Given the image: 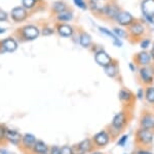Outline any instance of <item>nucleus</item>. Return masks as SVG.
Wrapping results in <instances>:
<instances>
[{
    "label": "nucleus",
    "instance_id": "6",
    "mask_svg": "<svg viewBox=\"0 0 154 154\" xmlns=\"http://www.w3.org/2000/svg\"><path fill=\"white\" fill-rule=\"evenodd\" d=\"M142 12L145 16L146 20L149 23H153L154 19V0H143L142 4Z\"/></svg>",
    "mask_w": 154,
    "mask_h": 154
},
{
    "label": "nucleus",
    "instance_id": "16",
    "mask_svg": "<svg viewBox=\"0 0 154 154\" xmlns=\"http://www.w3.org/2000/svg\"><path fill=\"white\" fill-rule=\"evenodd\" d=\"M22 138L23 136H21V133L17 130L6 129L5 131V140L14 145H20L22 143Z\"/></svg>",
    "mask_w": 154,
    "mask_h": 154
},
{
    "label": "nucleus",
    "instance_id": "11",
    "mask_svg": "<svg viewBox=\"0 0 154 154\" xmlns=\"http://www.w3.org/2000/svg\"><path fill=\"white\" fill-rule=\"evenodd\" d=\"M95 60L97 62V64H99L102 67H105L108 65L109 63H111L113 60L111 58V56L108 53H106L104 50H99L95 55Z\"/></svg>",
    "mask_w": 154,
    "mask_h": 154
},
{
    "label": "nucleus",
    "instance_id": "22",
    "mask_svg": "<svg viewBox=\"0 0 154 154\" xmlns=\"http://www.w3.org/2000/svg\"><path fill=\"white\" fill-rule=\"evenodd\" d=\"M67 9H68V5L64 1H62V0H57V1H54L53 3V5H51V11L56 15L60 14L62 11H65Z\"/></svg>",
    "mask_w": 154,
    "mask_h": 154
},
{
    "label": "nucleus",
    "instance_id": "13",
    "mask_svg": "<svg viewBox=\"0 0 154 154\" xmlns=\"http://www.w3.org/2000/svg\"><path fill=\"white\" fill-rule=\"evenodd\" d=\"M115 21L117 22L119 25H121V26L128 27V26H130L133 22H135V20H134V17L131 16V14H130L128 11H120Z\"/></svg>",
    "mask_w": 154,
    "mask_h": 154
},
{
    "label": "nucleus",
    "instance_id": "26",
    "mask_svg": "<svg viewBox=\"0 0 154 154\" xmlns=\"http://www.w3.org/2000/svg\"><path fill=\"white\" fill-rule=\"evenodd\" d=\"M118 97L121 101H123V103H131V101L133 100V93H131L130 90H128V89L123 88L119 91Z\"/></svg>",
    "mask_w": 154,
    "mask_h": 154
},
{
    "label": "nucleus",
    "instance_id": "18",
    "mask_svg": "<svg viewBox=\"0 0 154 154\" xmlns=\"http://www.w3.org/2000/svg\"><path fill=\"white\" fill-rule=\"evenodd\" d=\"M36 142H37L36 136L34 135H31V133H26L22 138V144H23V146L26 149H33Z\"/></svg>",
    "mask_w": 154,
    "mask_h": 154
},
{
    "label": "nucleus",
    "instance_id": "30",
    "mask_svg": "<svg viewBox=\"0 0 154 154\" xmlns=\"http://www.w3.org/2000/svg\"><path fill=\"white\" fill-rule=\"evenodd\" d=\"M113 33L115 34L117 37H125L128 36L126 35V32L123 30V29L121 28H118V27H115V28H113Z\"/></svg>",
    "mask_w": 154,
    "mask_h": 154
},
{
    "label": "nucleus",
    "instance_id": "32",
    "mask_svg": "<svg viewBox=\"0 0 154 154\" xmlns=\"http://www.w3.org/2000/svg\"><path fill=\"white\" fill-rule=\"evenodd\" d=\"M8 18H9L8 14H7L5 11H3L2 8H0V23L6 22L7 20H8Z\"/></svg>",
    "mask_w": 154,
    "mask_h": 154
},
{
    "label": "nucleus",
    "instance_id": "20",
    "mask_svg": "<svg viewBox=\"0 0 154 154\" xmlns=\"http://www.w3.org/2000/svg\"><path fill=\"white\" fill-rule=\"evenodd\" d=\"M56 19L57 21H59L60 23H68L73 19V12L69 9H67L65 11H62L60 14L56 15Z\"/></svg>",
    "mask_w": 154,
    "mask_h": 154
},
{
    "label": "nucleus",
    "instance_id": "12",
    "mask_svg": "<svg viewBox=\"0 0 154 154\" xmlns=\"http://www.w3.org/2000/svg\"><path fill=\"white\" fill-rule=\"evenodd\" d=\"M57 32L60 36L65 37V38H68V37H71L74 34V29L71 25H69L68 23H59L56 27Z\"/></svg>",
    "mask_w": 154,
    "mask_h": 154
},
{
    "label": "nucleus",
    "instance_id": "4",
    "mask_svg": "<svg viewBox=\"0 0 154 154\" xmlns=\"http://www.w3.org/2000/svg\"><path fill=\"white\" fill-rule=\"evenodd\" d=\"M28 11L24 8L23 6H16L11 9V14H9V18L16 23H22V22L26 21L28 19Z\"/></svg>",
    "mask_w": 154,
    "mask_h": 154
},
{
    "label": "nucleus",
    "instance_id": "3",
    "mask_svg": "<svg viewBox=\"0 0 154 154\" xmlns=\"http://www.w3.org/2000/svg\"><path fill=\"white\" fill-rule=\"evenodd\" d=\"M18 50V41L14 37H6L0 41V54L14 53Z\"/></svg>",
    "mask_w": 154,
    "mask_h": 154
},
{
    "label": "nucleus",
    "instance_id": "7",
    "mask_svg": "<svg viewBox=\"0 0 154 154\" xmlns=\"http://www.w3.org/2000/svg\"><path fill=\"white\" fill-rule=\"evenodd\" d=\"M110 133L108 130H101L100 133H96L93 138V143L98 147H105L110 142Z\"/></svg>",
    "mask_w": 154,
    "mask_h": 154
},
{
    "label": "nucleus",
    "instance_id": "9",
    "mask_svg": "<svg viewBox=\"0 0 154 154\" xmlns=\"http://www.w3.org/2000/svg\"><path fill=\"white\" fill-rule=\"evenodd\" d=\"M139 74H140V78L144 83L147 84H151L154 80V69L152 66L150 65H146V66H142L139 69Z\"/></svg>",
    "mask_w": 154,
    "mask_h": 154
},
{
    "label": "nucleus",
    "instance_id": "28",
    "mask_svg": "<svg viewBox=\"0 0 154 154\" xmlns=\"http://www.w3.org/2000/svg\"><path fill=\"white\" fill-rule=\"evenodd\" d=\"M37 2L35 0H22V6L26 8L27 11H31L36 6Z\"/></svg>",
    "mask_w": 154,
    "mask_h": 154
},
{
    "label": "nucleus",
    "instance_id": "38",
    "mask_svg": "<svg viewBox=\"0 0 154 154\" xmlns=\"http://www.w3.org/2000/svg\"><path fill=\"white\" fill-rule=\"evenodd\" d=\"M136 154H152V153H151L150 151H147V150H140V149H139V150L136 152Z\"/></svg>",
    "mask_w": 154,
    "mask_h": 154
},
{
    "label": "nucleus",
    "instance_id": "37",
    "mask_svg": "<svg viewBox=\"0 0 154 154\" xmlns=\"http://www.w3.org/2000/svg\"><path fill=\"white\" fill-rule=\"evenodd\" d=\"M5 131H6L5 127L3 125H0V142L5 139Z\"/></svg>",
    "mask_w": 154,
    "mask_h": 154
},
{
    "label": "nucleus",
    "instance_id": "36",
    "mask_svg": "<svg viewBox=\"0 0 154 154\" xmlns=\"http://www.w3.org/2000/svg\"><path fill=\"white\" fill-rule=\"evenodd\" d=\"M149 46H150V39H144L140 43V47L142 48L143 50H146L149 48Z\"/></svg>",
    "mask_w": 154,
    "mask_h": 154
},
{
    "label": "nucleus",
    "instance_id": "10",
    "mask_svg": "<svg viewBox=\"0 0 154 154\" xmlns=\"http://www.w3.org/2000/svg\"><path fill=\"white\" fill-rule=\"evenodd\" d=\"M119 12H120V9H119V7L115 3H107L103 7L102 15H105L108 19L115 21Z\"/></svg>",
    "mask_w": 154,
    "mask_h": 154
},
{
    "label": "nucleus",
    "instance_id": "17",
    "mask_svg": "<svg viewBox=\"0 0 154 154\" xmlns=\"http://www.w3.org/2000/svg\"><path fill=\"white\" fill-rule=\"evenodd\" d=\"M135 60L138 65L146 66L150 64L152 58H151V56H150V53H148V52H146V51H142V52H139L135 56Z\"/></svg>",
    "mask_w": 154,
    "mask_h": 154
},
{
    "label": "nucleus",
    "instance_id": "40",
    "mask_svg": "<svg viewBox=\"0 0 154 154\" xmlns=\"http://www.w3.org/2000/svg\"><path fill=\"white\" fill-rule=\"evenodd\" d=\"M138 98H143V90L142 89H140V90H139V92H138Z\"/></svg>",
    "mask_w": 154,
    "mask_h": 154
},
{
    "label": "nucleus",
    "instance_id": "42",
    "mask_svg": "<svg viewBox=\"0 0 154 154\" xmlns=\"http://www.w3.org/2000/svg\"><path fill=\"white\" fill-rule=\"evenodd\" d=\"M130 68H131V70H135V67H134V65H133V64H130Z\"/></svg>",
    "mask_w": 154,
    "mask_h": 154
},
{
    "label": "nucleus",
    "instance_id": "5",
    "mask_svg": "<svg viewBox=\"0 0 154 154\" xmlns=\"http://www.w3.org/2000/svg\"><path fill=\"white\" fill-rule=\"evenodd\" d=\"M93 141L89 139L81 141V142L77 143L72 147V153L73 154H86L91 150L93 148Z\"/></svg>",
    "mask_w": 154,
    "mask_h": 154
},
{
    "label": "nucleus",
    "instance_id": "34",
    "mask_svg": "<svg viewBox=\"0 0 154 154\" xmlns=\"http://www.w3.org/2000/svg\"><path fill=\"white\" fill-rule=\"evenodd\" d=\"M61 154H73L72 153V147H70V146H64V147H62Z\"/></svg>",
    "mask_w": 154,
    "mask_h": 154
},
{
    "label": "nucleus",
    "instance_id": "2",
    "mask_svg": "<svg viewBox=\"0 0 154 154\" xmlns=\"http://www.w3.org/2000/svg\"><path fill=\"white\" fill-rule=\"evenodd\" d=\"M154 140L153 130L146 129V128H139L136 133V141L141 146H150Z\"/></svg>",
    "mask_w": 154,
    "mask_h": 154
},
{
    "label": "nucleus",
    "instance_id": "14",
    "mask_svg": "<svg viewBox=\"0 0 154 154\" xmlns=\"http://www.w3.org/2000/svg\"><path fill=\"white\" fill-rule=\"evenodd\" d=\"M128 27H130V28H128L130 34L134 38H139V37L142 36L144 34V32H145V27H144V25L142 23H140V22H136V21L133 22Z\"/></svg>",
    "mask_w": 154,
    "mask_h": 154
},
{
    "label": "nucleus",
    "instance_id": "44",
    "mask_svg": "<svg viewBox=\"0 0 154 154\" xmlns=\"http://www.w3.org/2000/svg\"><path fill=\"white\" fill-rule=\"evenodd\" d=\"M93 154H101L100 152H95V153H93Z\"/></svg>",
    "mask_w": 154,
    "mask_h": 154
},
{
    "label": "nucleus",
    "instance_id": "21",
    "mask_svg": "<svg viewBox=\"0 0 154 154\" xmlns=\"http://www.w3.org/2000/svg\"><path fill=\"white\" fill-rule=\"evenodd\" d=\"M104 70H105V74L109 77V78H115L118 74L117 64H116L114 61H112L111 63H109L108 65L104 67Z\"/></svg>",
    "mask_w": 154,
    "mask_h": 154
},
{
    "label": "nucleus",
    "instance_id": "23",
    "mask_svg": "<svg viewBox=\"0 0 154 154\" xmlns=\"http://www.w3.org/2000/svg\"><path fill=\"white\" fill-rule=\"evenodd\" d=\"M91 43H93V38L86 32H81L80 36H79V44H80L81 47L83 48H89L91 46Z\"/></svg>",
    "mask_w": 154,
    "mask_h": 154
},
{
    "label": "nucleus",
    "instance_id": "43",
    "mask_svg": "<svg viewBox=\"0 0 154 154\" xmlns=\"http://www.w3.org/2000/svg\"><path fill=\"white\" fill-rule=\"evenodd\" d=\"M36 2H40V1H42V0H35Z\"/></svg>",
    "mask_w": 154,
    "mask_h": 154
},
{
    "label": "nucleus",
    "instance_id": "35",
    "mask_svg": "<svg viewBox=\"0 0 154 154\" xmlns=\"http://www.w3.org/2000/svg\"><path fill=\"white\" fill-rule=\"evenodd\" d=\"M49 154H61V148L59 146H53L49 149Z\"/></svg>",
    "mask_w": 154,
    "mask_h": 154
},
{
    "label": "nucleus",
    "instance_id": "19",
    "mask_svg": "<svg viewBox=\"0 0 154 154\" xmlns=\"http://www.w3.org/2000/svg\"><path fill=\"white\" fill-rule=\"evenodd\" d=\"M34 154H49V148L43 141H37L33 147Z\"/></svg>",
    "mask_w": 154,
    "mask_h": 154
},
{
    "label": "nucleus",
    "instance_id": "39",
    "mask_svg": "<svg viewBox=\"0 0 154 154\" xmlns=\"http://www.w3.org/2000/svg\"><path fill=\"white\" fill-rule=\"evenodd\" d=\"M150 56H151V58H152V60H154V44L152 46V49H151V51H150Z\"/></svg>",
    "mask_w": 154,
    "mask_h": 154
},
{
    "label": "nucleus",
    "instance_id": "1",
    "mask_svg": "<svg viewBox=\"0 0 154 154\" xmlns=\"http://www.w3.org/2000/svg\"><path fill=\"white\" fill-rule=\"evenodd\" d=\"M19 35L22 41H32L38 38L40 35V29L33 24H29L26 26H23L19 30Z\"/></svg>",
    "mask_w": 154,
    "mask_h": 154
},
{
    "label": "nucleus",
    "instance_id": "25",
    "mask_svg": "<svg viewBox=\"0 0 154 154\" xmlns=\"http://www.w3.org/2000/svg\"><path fill=\"white\" fill-rule=\"evenodd\" d=\"M99 30H100L103 34H105V35L109 36V37H111V38L113 39V44H114V46H117V47H121V46H122V43H121V41H119L118 37L116 36L115 34L113 33V32H111L110 30H109V29H107V28H103V27H100V28H99Z\"/></svg>",
    "mask_w": 154,
    "mask_h": 154
},
{
    "label": "nucleus",
    "instance_id": "8",
    "mask_svg": "<svg viewBox=\"0 0 154 154\" xmlns=\"http://www.w3.org/2000/svg\"><path fill=\"white\" fill-rule=\"evenodd\" d=\"M126 122H128L126 114L125 112H119V113H117L113 117L112 123H111V127L117 131H120L125 128Z\"/></svg>",
    "mask_w": 154,
    "mask_h": 154
},
{
    "label": "nucleus",
    "instance_id": "29",
    "mask_svg": "<svg viewBox=\"0 0 154 154\" xmlns=\"http://www.w3.org/2000/svg\"><path fill=\"white\" fill-rule=\"evenodd\" d=\"M73 3L80 9H83V11L88 9V4L84 0H73Z\"/></svg>",
    "mask_w": 154,
    "mask_h": 154
},
{
    "label": "nucleus",
    "instance_id": "24",
    "mask_svg": "<svg viewBox=\"0 0 154 154\" xmlns=\"http://www.w3.org/2000/svg\"><path fill=\"white\" fill-rule=\"evenodd\" d=\"M101 1H103V0H89V8L94 12H96V14H102L103 7L105 4H101Z\"/></svg>",
    "mask_w": 154,
    "mask_h": 154
},
{
    "label": "nucleus",
    "instance_id": "27",
    "mask_svg": "<svg viewBox=\"0 0 154 154\" xmlns=\"http://www.w3.org/2000/svg\"><path fill=\"white\" fill-rule=\"evenodd\" d=\"M145 98L149 103L154 105V87H148L145 90Z\"/></svg>",
    "mask_w": 154,
    "mask_h": 154
},
{
    "label": "nucleus",
    "instance_id": "31",
    "mask_svg": "<svg viewBox=\"0 0 154 154\" xmlns=\"http://www.w3.org/2000/svg\"><path fill=\"white\" fill-rule=\"evenodd\" d=\"M54 29L51 28L49 26H44L43 28L41 29L40 31V34H42V35L44 36H48V35H51V34H54Z\"/></svg>",
    "mask_w": 154,
    "mask_h": 154
},
{
    "label": "nucleus",
    "instance_id": "15",
    "mask_svg": "<svg viewBox=\"0 0 154 154\" xmlns=\"http://www.w3.org/2000/svg\"><path fill=\"white\" fill-rule=\"evenodd\" d=\"M140 126L142 128H146V129L154 130V114H144L140 120Z\"/></svg>",
    "mask_w": 154,
    "mask_h": 154
},
{
    "label": "nucleus",
    "instance_id": "41",
    "mask_svg": "<svg viewBox=\"0 0 154 154\" xmlns=\"http://www.w3.org/2000/svg\"><path fill=\"white\" fill-rule=\"evenodd\" d=\"M5 31H6V29H5V28H3V27H0V34L5 33Z\"/></svg>",
    "mask_w": 154,
    "mask_h": 154
},
{
    "label": "nucleus",
    "instance_id": "33",
    "mask_svg": "<svg viewBox=\"0 0 154 154\" xmlns=\"http://www.w3.org/2000/svg\"><path fill=\"white\" fill-rule=\"evenodd\" d=\"M128 138V135H123L120 139H119V141L117 142V145H118V146H121V147H123V146H125V144H126Z\"/></svg>",
    "mask_w": 154,
    "mask_h": 154
}]
</instances>
